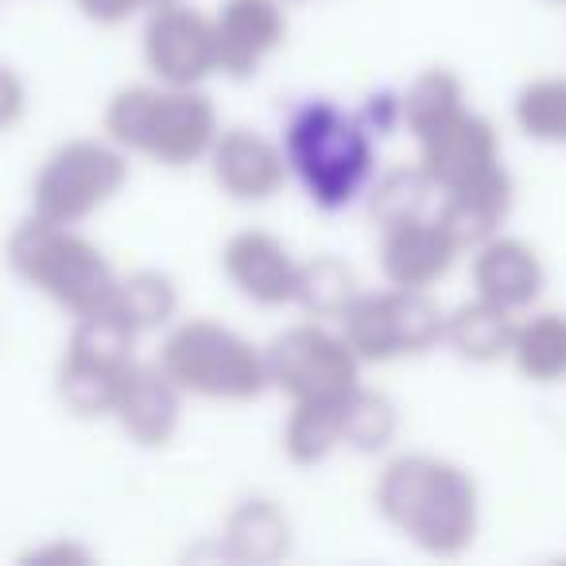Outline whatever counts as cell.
Returning <instances> with one entry per match:
<instances>
[{"instance_id":"obj_32","label":"cell","mask_w":566,"mask_h":566,"mask_svg":"<svg viewBox=\"0 0 566 566\" xmlns=\"http://www.w3.org/2000/svg\"><path fill=\"white\" fill-rule=\"evenodd\" d=\"M547 4H558V9H566V0H547Z\"/></svg>"},{"instance_id":"obj_11","label":"cell","mask_w":566,"mask_h":566,"mask_svg":"<svg viewBox=\"0 0 566 566\" xmlns=\"http://www.w3.org/2000/svg\"><path fill=\"white\" fill-rule=\"evenodd\" d=\"M416 164L423 167V175L434 182L439 195L465 187V182L481 179L504 164L501 128L465 102L462 109L434 120L431 128L416 136Z\"/></svg>"},{"instance_id":"obj_16","label":"cell","mask_w":566,"mask_h":566,"mask_svg":"<svg viewBox=\"0 0 566 566\" xmlns=\"http://www.w3.org/2000/svg\"><path fill=\"white\" fill-rule=\"evenodd\" d=\"M470 283L473 295L481 300L496 303L512 315H527L547 287V264L532 241L501 229L470 252Z\"/></svg>"},{"instance_id":"obj_29","label":"cell","mask_w":566,"mask_h":566,"mask_svg":"<svg viewBox=\"0 0 566 566\" xmlns=\"http://www.w3.org/2000/svg\"><path fill=\"white\" fill-rule=\"evenodd\" d=\"M159 4H167V0H74V9L97 28H120L136 17H148Z\"/></svg>"},{"instance_id":"obj_17","label":"cell","mask_w":566,"mask_h":566,"mask_svg":"<svg viewBox=\"0 0 566 566\" xmlns=\"http://www.w3.org/2000/svg\"><path fill=\"white\" fill-rule=\"evenodd\" d=\"M182 400L187 396L159 369V361H140L136 357V365L120 380L109 419L120 427V434L128 442H136L144 450H164L171 447L182 427Z\"/></svg>"},{"instance_id":"obj_30","label":"cell","mask_w":566,"mask_h":566,"mask_svg":"<svg viewBox=\"0 0 566 566\" xmlns=\"http://www.w3.org/2000/svg\"><path fill=\"white\" fill-rule=\"evenodd\" d=\"M28 113V86L9 63H0V133H12V128L24 120Z\"/></svg>"},{"instance_id":"obj_27","label":"cell","mask_w":566,"mask_h":566,"mask_svg":"<svg viewBox=\"0 0 566 566\" xmlns=\"http://www.w3.org/2000/svg\"><path fill=\"white\" fill-rule=\"evenodd\" d=\"M465 105V86L454 71L447 66H431V71L416 74L411 86L400 94V125L408 128V136L416 140L423 128H431L434 120L450 117L454 109Z\"/></svg>"},{"instance_id":"obj_28","label":"cell","mask_w":566,"mask_h":566,"mask_svg":"<svg viewBox=\"0 0 566 566\" xmlns=\"http://www.w3.org/2000/svg\"><path fill=\"white\" fill-rule=\"evenodd\" d=\"M439 198L434 182L423 175V167H392V171H380L377 182L369 187L365 202L377 226H392L400 218H416V213H431V202Z\"/></svg>"},{"instance_id":"obj_23","label":"cell","mask_w":566,"mask_h":566,"mask_svg":"<svg viewBox=\"0 0 566 566\" xmlns=\"http://www.w3.org/2000/svg\"><path fill=\"white\" fill-rule=\"evenodd\" d=\"M109 311H117L140 338L159 334L179 318V287L167 272L159 268H136V272H120L117 292H113Z\"/></svg>"},{"instance_id":"obj_2","label":"cell","mask_w":566,"mask_h":566,"mask_svg":"<svg viewBox=\"0 0 566 566\" xmlns=\"http://www.w3.org/2000/svg\"><path fill=\"white\" fill-rule=\"evenodd\" d=\"M380 133L365 109L307 97L283 120V159L300 190L326 213L349 210L380 175Z\"/></svg>"},{"instance_id":"obj_12","label":"cell","mask_w":566,"mask_h":566,"mask_svg":"<svg viewBox=\"0 0 566 566\" xmlns=\"http://www.w3.org/2000/svg\"><path fill=\"white\" fill-rule=\"evenodd\" d=\"M206 167H210L213 187L229 202H241V206L272 202L292 182L287 159H283V144L249 125L221 128L213 136L210 151H206Z\"/></svg>"},{"instance_id":"obj_25","label":"cell","mask_w":566,"mask_h":566,"mask_svg":"<svg viewBox=\"0 0 566 566\" xmlns=\"http://www.w3.org/2000/svg\"><path fill=\"white\" fill-rule=\"evenodd\" d=\"M512 117L527 140L566 148V74H543L524 82L512 102Z\"/></svg>"},{"instance_id":"obj_8","label":"cell","mask_w":566,"mask_h":566,"mask_svg":"<svg viewBox=\"0 0 566 566\" xmlns=\"http://www.w3.org/2000/svg\"><path fill=\"white\" fill-rule=\"evenodd\" d=\"M442 323L447 311L434 303L431 292L385 283L377 292H357V300L338 318V331L346 334L361 365H392L439 349Z\"/></svg>"},{"instance_id":"obj_20","label":"cell","mask_w":566,"mask_h":566,"mask_svg":"<svg viewBox=\"0 0 566 566\" xmlns=\"http://www.w3.org/2000/svg\"><path fill=\"white\" fill-rule=\"evenodd\" d=\"M516 323H520V315H512V311H504V307H496V303L473 295V300L458 303L454 311H447V323H442V346L470 365L509 361Z\"/></svg>"},{"instance_id":"obj_24","label":"cell","mask_w":566,"mask_h":566,"mask_svg":"<svg viewBox=\"0 0 566 566\" xmlns=\"http://www.w3.org/2000/svg\"><path fill=\"white\" fill-rule=\"evenodd\" d=\"M357 275L334 252H318L311 260H300V280H295V303L307 318L318 323H338L346 307L357 300Z\"/></svg>"},{"instance_id":"obj_10","label":"cell","mask_w":566,"mask_h":566,"mask_svg":"<svg viewBox=\"0 0 566 566\" xmlns=\"http://www.w3.org/2000/svg\"><path fill=\"white\" fill-rule=\"evenodd\" d=\"M140 59L148 74L167 86H206L218 74L213 17L187 0H167L144 17Z\"/></svg>"},{"instance_id":"obj_7","label":"cell","mask_w":566,"mask_h":566,"mask_svg":"<svg viewBox=\"0 0 566 566\" xmlns=\"http://www.w3.org/2000/svg\"><path fill=\"white\" fill-rule=\"evenodd\" d=\"M140 334L117 311L74 318L55 369V396L74 419H109L117 388L136 365Z\"/></svg>"},{"instance_id":"obj_31","label":"cell","mask_w":566,"mask_h":566,"mask_svg":"<svg viewBox=\"0 0 566 566\" xmlns=\"http://www.w3.org/2000/svg\"><path fill=\"white\" fill-rule=\"evenodd\" d=\"M20 563H28V566H86V563H94V555H90V547H82L78 539H48V543H40V547L24 551Z\"/></svg>"},{"instance_id":"obj_13","label":"cell","mask_w":566,"mask_h":566,"mask_svg":"<svg viewBox=\"0 0 566 566\" xmlns=\"http://www.w3.org/2000/svg\"><path fill=\"white\" fill-rule=\"evenodd\" d=\"M292 35L287 0H221L213 12L221 78H256L272 55H280Z\"/></svg>"},{"instance_id":"obj_18","label":"cell","mask_w":566,"mask_h":566,"mask_svg":"<svg viewBox=\"0 0 566 566\" xmlns=\"http://www.w3.org/2000/svg\"><path fill=\"white\" fill-rule=\"evenodd\" d=\"M512 206H516V182H512L509 167H493L481 179L454 187L447 195H439L434 218L439 226L454 237V244L462 252H473L481 241H489L493 233H501L509 221Z\"/></svg>"},{"instance_id":"obj_15","label":"cell","mask_w":566,"mask_h":566,"mask_svg":"<svg viewBox=\"0 0 566 566\" xmlns=\"http://www.w3.org/2000/svg\"><path fill=\"white\" fill-rule=\"evenodd\" d=\"M465 252L454 244V237L439 226L434 213L400 218L392 226H380L377 264L385 283L411 287V292H434Z\"/></svg>"},{"instance_id":"obj_9","label":"cell","mask_w":566,"mask_h":566,"mask_svg":"<svg viewBox=\"0 0 566 566\" xmlns=\"http://www.w3.org/2000/svg\"><path fill=\"white\" fill-rule=\"evenodd\" d=\"M268 385L287 396V403L307 400H338L361 385V357L349 349L338 323H303L283 326L264 346Z\"/></svg>"},{"instance_id":"obj_6","label":"cell","mask_w":566,"mask_h":566,"mask_svg":"<svg viewBox=\"0 0 566 566\" xmlns=\"http://www.w3.org/2000/svg\"><path fill=\"white\" fill-rule=\"evenodd\" d=\"M128 151L109 136H74L43 156L32 175V213L59 226H86L128 182Z\"/></svg>"},{"instance_id":"obj_26","label":"cell","mask_w":566,"mask_h":566,"mask_svg":"<svg viewBox=\"0 0 566 566\" xmlns=\"http://www.w3.org/2000/svg\"><path fill=\"white\" fill-rule=\"evenodd\" d=\"M342 427H346V450L354 454H385L400 434V411L385 392L357 385L342 400Z\"/></svg>"},{"instance_id":"obj_5","label":"cell","mask_w":566,"mask_h":566,"mask_svg":"<svg viewBox=\"0 0 566 566\" xmlns=\"http://www.w3.org/2000/svg\"><path fill=\"white\" fill-rule=\"evenodd\" d=\"M159 369L179 385L182 396L210 403H252L268 385L264 346L218 318H175L159 342Z\"/></svg>"},{"instance_id":"obj_3","label":"cell","mask_w":566,"mask_h":566,"mask_svg":"<svg viewBox=\"0 0 566 566\" xmlns=\"http://www.w3.org/2000/svg\"><path fill=\"white\" fill-rule=\"evenodd\" d=\"M102 133L128 156L182 171L206 164L221 117L202 86H167L151 78L144 86L117 90L105 102Z\"/></svg>"},{"instance_id":"obj_4","label":"cell","mask_w":566,"mask_h":566,"mask_svg":"<svg viewBox=\"0 0 566 566\" xmlns=\"http://www.w3.org/2000/svg\"><path fill=\"white\" fill-rule=\"evenodd\" d=\"M4 264L28 292L55 303L63 315L82 318L105 311L117 292L120 272L82 226H59L28 213L4 241Z\"/></svg>"},{"instance_id":"obj_22","label":"cell","mask_w":566,"mask_h":566,"mask_svg":"<svg viewBox=\"0 0 566 566\" xmlns=\"http://www.w3.org/2000/svg\"><path fill=\"white\" fill-rule=\"evenodd\" d=\"M346 396H338V400L292 403L280 434V447L287 462L300 465V470H311V465H323L326 458L346 450V427H342V400Z\"/></svg>"},{"instance_id":"obj_21","label":"cell","mask_w":566,"mask_h":566,"mask_svg":"<svg viewBox=\"0 0 566 566\" xmlns=\"http://www.w3.org/2000/svg\"><path fill=\"white\" fill-rule=\"evenodd\" d=\"M509 361L527 385H566V315L558 311L520 315Z\"/></svg>"},{"instance_id":"obj_14","label":"cell","mask_w":566,"mask_h":566,"mask_svg":"<svg viewBox=\"0 0 566 566\" xmlns=\"http://www.w3.org/2000/svg\"><path fill=\"white\" fill-rule=\"evenodd\" d=\"M221 275L229 280L241 300L252 307L280 311L295 303V280H300V256L283 237L268 229H237L221 244Z\"/></svg>"},{"instance_id":"obj_19","label":"cell","mask_w":566,"mask_h":566,"mask_svg":"<svg viewBox=\"0 0 566 566\" xmlns=\"http://www.w3.org/2000/svg\"><path fill=\"white\" fill-rule=\"evenodd\" d=\"M295 539L292 516L272 501V496H249L226 516L221 527V551L233 563L249 566H272L287 558Z\"/></svg>"},{"instance_id":"obj_1","label":"cell","mask_w":566,"mask_h":566,"mask_svg":"<svg viewBox=\"0 0 566 566\" xmlns=\"http://www.w3.org/2000/svg\"><path fill=\"white\" fill-rule=\"evenodd\" d=\"M377 516L431 558H462L481 532V489L465 465L439 454H396L373 485Z\"/></svg>"}]
</instances>
